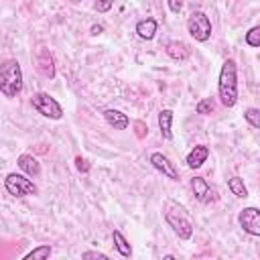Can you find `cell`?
<instances>
[{"label": "cell", "mask_w": 260, "mask_h": 260, "mask_svg": "<svg viewBox=\"0 0 260 260\" xmlns=\"http://www.w3.org/2000/svg\"><path fill=\"white\" fill-rule=\"evenodd\" d=\"M219 102L225 108H234L238 102V65L234 59H225L217 77Z\"/></svg>", "instance_id": "6da1fadb"}, {"label": "cell", "mask_w": 260, "mask_h": 260, "mask_svg": "<svg viewBox=\"0 0 260 260\" xmlns=\"http://www.w3.org/2000/svg\"><path fill=\"white\" fill-rule=\"evenodd\" d=\"M0 91L6 98H16L22 91V69L16 59H8L0 67Z\"/></svg>", "instance_id": "7a4b0ae2"}, {"label": "cell", "mask_w": 260, "mask_h": 260, "mask_svg": "<svg viewBox=\"0 0 260 260\" xmlns=\"http://www.w3.org/2000/svg\"><path fill=\"white\" fill-rule=\"evenodd\" d=\"M165 219H167V223L173 228V232H175L181 240H191V236H193V223H191V219L187 217L185 209L179 207L175 201H169V203H167Z\"/></svg>", "instance_id": "3957f363"}, {"label": "cell", "mask_w": 260, "mask_h": 260, "mask_svg": "<svg viewBox=\"0 0 260 260\" xmlns=\"http://www.w3.org/2000/svg\"><path fill=\"white\" fill-rule=\"evenodd\" d=\"M30 106H32L41 116H45V118H49V120H61V118H63V108H61V104H59L53 95H49L47 91L35 93V95L30 98Z\"/></svg>", "instance_id": "277c9868"}, {"label": "cell", "mask_w": 260, "mask_h": 260, "mask_svg": "<svg viewBox=\"0 0 260 260\" xmlns=\"http://www.w3.org/2000/svg\"><path fill=\"white\" fill-rule=\"evenodd\" d=\"M4 189L14 197L37 195V185L32 183V179H28V175H20V173H8L4 179Z\"/></svg>", "instance_id": "5b68a950"}, {"label": "cell", "mask_w": 260, "mask_h": 260, "mask_svg": "<svg viewBox=\"0 0 260 260\" xmlns=\"http://www.w3.org/2000/svg\"><path fill=\"white\" fill-rule=\"evenodd\" d=\"M187 30L199 43L209 41V37H211V20H209V16L205 12H201V10L191 12L189 18H187Z\"/></svg>", "instance_id": "8992f818"}, {"label": "cell", "mask_w": 260, "mask_h": 260, "mask_svg": "<svg viewBox=\"0 0 260 260\" xmlns=\"http://www.w3.org/2000/svg\"><path fill=\"white\" fill-rule=\"evenodd\" d=\"M238 223L246 234L260 238V209L258 207H244L238 213Z\"/></svg>", "instance_id": "52a82bcc"}, {"label": "cell", "mask_w": 260, "mask_h": 260, "mask_svg": "<svg viewBox=\"0 0 260 260\" xmlns=\"http://www.w3.org/2000/svg\"><path fill=\"white\" fill-rule=\"evenodd\" d=\"M148 162H150L158 173H162L167 179H171V181H179V171H177L175 162H171L169 156H165L162 152H152V154L148 156Z\"/></svg>", "instance_id": "ba28073f"}, {"label": "cell", "mask_w": 260, "mask_h": 260, "mask_svg": "<svg viewBox=\"0 0 260 260\" xmlns=\"http://www.w3.org/2000/svg\"><path fill=\"white\" fill-rule=\"evenodd\" d=\"M191 191H193L195 199L201 201V203H205V205L217 199L215 189H211L209 183H207L203 177H193V179H191Z\"/></svg>", "instance_id": "9c48e42d"}, {"label": "cell", "mask_w": 260, "mask_h": 260, "mask_svg": "<svg viewBox=\"0 0 260 260\" xmlns=\"http://www.w3.org/2000/svg\"><path fill=\"white\" fill-rule=\"evenodd\" d=\"M37 69L47 79H53L55 77V61H53V55L47 49H41L39 51V55H37Z\"/></svg>", "instance_id": "30bf717a"}, {"label": "cell", "mask_w": 260, "mask_h": 260, "mask_svg": "<svg viewBox=\"0 0 260 260\" xmlns=\"http://www.w3.org/2000/svg\"><path fill=\"white\" fill-rule=\"evenodd\" d=\"M167 55L173 59V61H187L191 57V47L183 41H171L167 43Z\"/></svg>", "instance_id": "8fae6325"}, {"label": "cell", "mask_w": 260, "mask_h": 260, "mask_svg": "<svg viewBox=\"0 0 260 260\" xmlns=\"http://www.w3.org/2000/svg\"><path fill=\"white\" fill-rule=\"evenodd\" d=\"M104 118H106V122H108L114 130H126V128L130 126V118H128L124 112L114 110V108H108V110L104 112Z\"/></svg>", "instance_id": "7c38bea8"}, {"label": "cell", "mask_w": 260, "mask_h": 260, "mask_svg": "<svg viewBox=\"0 0 260 260\" xmlns=\"http://www.w3.org/2000/svg\"><path fill=\"white\" fill-rule=\"evenodd\" d=\"M207 156H209V148H207L205 144H197V146H193V150L187 154L185 162H187L189 169H199V167H203V162L207 160Z\"/></svg>", "instance_id": "4fadbf2b"}, {"label": "cell", "mask_w": 260, "mask_h": 260, "mask_svg": "<svg viewBox=\"0 0 260 260\" xmlns=\"http://www.w3.org/2000/svg\"><path fill=\"white\" fill-rule=\"evenodd\" d=\"M16 165H18V169H20L24 175H28V177H39V175H41V162H39L32 154H20V156L16 158Z\"/></svg>", "instance_id": "5bb4252c"}, {"label": "cell", "mask_w": 260, "mask_h": 260, "mask_svg": "<svg viewBox=\"0 0 260 260\" xmlns=\"http://www.w3.org/2000/svg\"><path fill=\"white\" fill-rule=\"evenodd\" d=\"M173 110H160L158 112V128L165 140H173Z\"/></svg>", "instance_id": "9a60e30c"}, {"label": "cell", "mask_w": 260, "mask_h": 260, "mask_svg": "<svg viewBox=\"0 0 260 260\" xmlns=\"http://www.w3.org/2000/svg\"><path fill=\"white\" fill-rule=\"evenodd\" d=\"M156 20L154 18H142V20H138L136 22V35L140 37V39H144V41H150L154 35H156Z\"/></svg>", "instance_id": "2e32d148"}, {"label": "cell", "mask_w": 260, "mask_h": 260, "mask_svg": "<svg viewBox=\"0 0 260 260\" xmlns=\"http://www.w3.org/2000/svg\"><path fill=\"white\" fill-rule=\"evenodd\" d=\"M112 240H114V246H116V250L120 252V256H124V258H130V256H132V246H130V242L124 238L122 232L114 230V232H112Z\"/></svg>", "instance_id": "e0dca14e"}, {"label": "cell", "mask_w": 260, "mask_h": 260, "mask_svg": "<svg viewBox=\"0 0 260 260\" xmlns=\"http://www.w3.org/2000/svg\"><path fill=\"white\" fill-rule=\"evenodd\" d=\"M228 189L232 191V195H236V197H240V199H246V197H248V189H246V185H244V179H240V177L228 179Z\"/></svg>", "instance_id": "ac0fdd59"}, {"label": "cell", "mask_w": 260, "mask_h": 260, "mask_svg": "<svg viewBox=\"0 0 260 260\" xmlns=\"http://www.w3.org/2000/svg\"><path fill=\"white\" fill-rule=\"evenodd\" d=\"M51 252H53V248L49 244H41V246L32 248L28 254H24L22 260H47L51 256Z\"/></svg>", "instance_id": "d6986e66"}, {"label": "cell", "mask_w": 260, "mask_h": 260, "mask_svg": "<svg viewBox=\"0 0 260 260\" xmlns=\"http://www.w3.org/2000/svg\"><path fill=\"white\" fill-rule=\"evenodd\" d=\"M244 120H246L252 128L260 130V110H258V108H246V112H244Z\"/></svg>", "instance_id": "ffe728a7"}, {"label": "cell", "mask_w": 260, "mask_h": 260, "mask_svg": "<svg viewBox=\"0 0 260 260\" xmlns=\"http://www.w3.org/2000/svg\"><path fill=\"white\" fill-rule=\"evenodd\" d=\"M213 110H215V106H213V100H211V98H203V100H199L197 106H195V112H197V114H203V116L213 114Z\"/></svg>", "instance_id": "44dd1931"}, {"label": "cell", "mask_w": 260, "mask_h": 260, "mask_svg": "<svg viewBox=\"0 0 260 260\" xmlns=\"http://www.w3.org/2000/svg\"><path fill=\"white\" fill-rule=\"evenodd\" d=\"M246 45L248 47H260V24L252 26L248 32H246Z\"/></svg>", "instance_id": "7402d4cb"}, {"label": "cell", "mask_w": 260, "mask_h": 260, "mask_svg": "<svg viewBox=\"0 0 260 260\" xmlns=\"http://www.w3.org/2000/svg\"><path fill=\"white\" fill-rule=\"evenodd\" d=\"M134 134H136V138H144L148 134V126L142 120H136L134 122Z\"/></svg>", "instance_id": "603a6c76"}, {"label": "cell", "mask_w": 260, "mask_h": 260, "mask_svg": "<svg viewBox=\"0 0 260 260\" xmlns=\"http://www.w3.org/2000/svg\"><path fill=\"white\" fill-rule=\"evenodd\" d=\"M81 258H83V260H91V258H95V260H108V254L95 252V250H87V252L81 254Z\"/></svg>", "instance_id": "cb8c5ba5"}, {"label": "cell", "mask_w": 260, "mask_h": 260, "mask_svg": "<svg viewBox=\"0 0 260 260\" xmlns=\"http://www.w3.org/2000/svg\"><path fill=\"white\" fill-rule=\"evenodd\" d=\"M112 4H114L112 0H98V2L93 4V8H95L98 12H108V10L112 8Z\"/></svg>", "instance_id": "d4e9b609"}, {"label": "cell", "mask_w": 260, "mask_h": 260, "mask_svg": "<svg viewBox=\"0 0 260 260\" xmlns=\"http://www.w3.org/2000/svg\"><path fill=\"white\" fill-rule=\"evenodd\" d=\"M75 167H77V171H79V173H89V169H91V167H89V162H87L85 158H81V156H77V158H75Z\"/></svg>", "instance_id": "484cf974"}, {"label": "cell", "mask_w": 260, "mask_h": 260, "mask_svg": "<svg viewBox=\"0 0 260 260\" xmlns=\"http://www.w3.org/2000/svg\"><path fill=\"white\" fill-rule=\"evenodd\" d=\"M167 4H169V10L171 12H181V8H183V0H167Z\"/></svg>", "instance_id": "4316f807"}, {"label": "cell", "mask_w": 260, "mask_h": 260, "mask_svg": "<svg viewBox=\"0 0 260 260\" xmlns=\"http://www.w3.org/2000/svg\"><path fill=\"white\" fill-rule=\"evenodd\" d=\"M102 30H104V26H102V24H93V26H91V35H100Z\"/></svg>", "instance_id": "83f0119b"}]
</instances>
